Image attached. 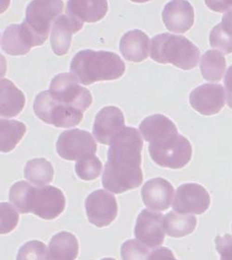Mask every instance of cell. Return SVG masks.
I'll return each mask as SVG.
<instances>
[{"instance_id":"17","label":"cell","mask_w":232,"mask_h":260,"mask_svg":"<svg viewBox=\"0 0 232 260\" xmlns=\"http://www.w3.org/2000/svg\"><path fill=\"white\" fill-rule=\"evenodd\" d=\"M141 197L148 208L154 211H165L172 204L174 187L167 179H151L142 187Z\"/></svg>"},{"instance_id":"32","label":"cell","mask_w":232,"mask_h":260,"mask_svg":"<svg viewBox=\"0 0 232 260\" xmlns=\"http://www.w3.org/2000/svg\"><path fill=\"white\" fill-rule=\"evenodd\" d=\"M47 247L40 241H30L22 245L17 255V260H46Z\"/></svg>"},{"instance_id":"21","label":"cell","mask_w":232,"mask_h":260,"mask_svg":"<svg viewBox=\"0 0 232 260\" xmlns=\"http://www.w3.org/2000/svg\"><path fill=\"white\" fill-rule=\"evenodd\" d=\"M67 11L81 22H97L107 14L108 2L106 0H70L67 2Z\"/></svg>"},{"instance_id":"12","label":"cell","mask_w":232,"mask_h":260,"mask_svg":"<svg viewBox=\"0 0 232 260\" xmlns=\"http://www.w3.org/2000/svg\"><path fill=\"white\" fill-rule=\"evenodd\" d=\"M125 128L124 116L121 109L106 106L98 111L94 125L93 134L103 145H111Z\"/></svg>"},{"instance_id":"9","label":"cell","mask_w":232,"mask_h":260,"mask_svg":"<svg viewBox=\"0 0 232 260\" xmlns=\"http://www.w3.org/2000/svg\"><path fill=\"white\" fill-rule=\"evenodd\" d=\"M57 152L67 161H79L83 158L95 155L97 143L93 136L86 130L76 129L63 131L56 143Z\"/></svg>"},{"instance_id":"37","label":"cell","mask_w":232,"mask_h":260,"mask_svg":"<svg viewBox=\"0 0 232 260\" xmlns=\"http://www.w3.org/2000/svg\"><path fill=\"white\" fill-rule=\"evenodd\" d=\"M225 89L227 97V105L232 109V65L227 69V74L225 76Z\"/></svg>"},{"instance_id":"8","label":"cell","mask_w":232,"mask_h":260,"mask_svg":"<svg viewBox=\"0 0 232 260\" xmlns=\"http://www.w3.org/2000/svg\"><path fill=\"white\" fill-rule=\"evenodd\" d=\"M66 199L64 194L56 187H31L28 196V213H32L38 217L51 220L61 215L64 211Z\"/></svg>"},{"instance_id":"14","label":"cell","mask_w":232,"mask_h":260,"mask_svg":"<svg viewBox=\"0 0 232 260\" xmlns=\"http://www.w3.org/2000/svg\"><path fill=\"white\" fill-rule=\"evenodd\" d=\"M164 228L162 214L144 209L137 218L136 238L150 248H156L164 241Z\"/></svg>"},{"instance_id":"38","label":"cell","mask_w":232,"mask_h":260,"mask_svg":"<svg viewBox=\"0 0 232 260\" xmlns=\"http://www.w3.org/2000/svg\"><path fill=\"white\" fill-rule=\"evenodd\" d=\"M222 27L232 36V7H230L227 12L222 17Z\"/></svg>"},{"instance_id":"6","label":"cell","mask_w":232,"mask_h":260,"mask_svg":"<svg viewBox=\"0 0 232 260\" xmlns=\"http://www.w3.org/2000/svg\"><path fill=\"white\" fill-rule=\"evenodd\" d=\"M149 152L152 161L162 168L181 169L192 156V147L184 136H175L168 141L150 144Z\"/></svg>"},{"instance_id":"10","label":"cell","mask_w":232,"mask_h":260,"mask_svg":"<svg viewBox=\"0 0 232 260\" xmlns=\"http://www.w3.org/2000/svg\"><path fill=\"white\" fill-rule=\"evenodd\" d=\"M87 219L97 228L107 227L118 215V205L114 195L97 190L88 195L85 202Z\"/></svg>"},{"instance_id":"34","label":"cell","mask_w":232,"mask_h":260,"mask_svg":"<svg viewBox=\"0 0 232 260\" xmlns=\"http://www.w3.org/2000/svg\"><path fill=\"white\" fill-rule=\"evenodd\" d=\"M216 249L219 255L220 260H232V236L225 234L224 236H216L215 239Z\"/></svg>"},{"instance_id":"11","label":"cell","mask_w":232,"mask_h":260,"mask_svg":"<svg viewBox=\"0 0 232 260\" xmlns=\"http://www.w3.org/2000/svg\"><path fill=\"white\" fill-rule=\"evenodd\" d=\"M211 197L205 187L197 183H185L177 189L173 203L178 214H204L210 206Z\"/></svg>"},{"instance_id":"26","label":"cell","mask_w":232,"mask_h":260,"mask_svg":"<svg viewBox=\"0 0 232 260\" xmlns=\"http://www.w3.org/2000/svg\"><path fill=\"white\" fill-rule=\"evenodd\" d=\"M54 169L45 158H36L29 160L24 168V177L37 187H44L53 179Z\"/></svg>"},{"instance_id":"4","label":"cell","mask_w":232,"mask_h":260,"mask_svg":"<svg viewBox=\"0 0 232 260\" xmlns=\"http://www.w3.org/2000/svg\"><path fill=\"white\" fill-rule=\"evenodd\" d=\"M63 8L61 0H34L28 4L22 23L32 34L37 47L47 41L51 24L60 16Z\"/></svg>"},{"instance_id":"35","label":"cell","mask_w":232,"mask_h":260,"mask_svg":"<svg viewBox=\"0 0 232 260\" xmlns=\"http://www.w3.org/2000/svg\"><path fill=\"white\" fill-rule=\"evenodd\" d=\"M150 260H177L173 252L168 247H161L152 251L150 255Z\"/></svg>"},{"instance_id":"31","label":"cell","mask_w":232,"mask_h":260,"mask_svg":"<svg viewBox=\"0 0 232 260\" xmlns=\"http://www.w3.org/2000/svg\"><path fill=\"white\" fill-rule=\"evenodd\" d=\"M150 255L149 249L137 240H127L121 246L123 260H150Z\"/></svg>"},{"instance_id":"2","label":"cell","mask_w":232,"mask_h":260,"mask_svg":"<svg viewBox=\"0 0 232 260\" xmlns=\"http://www.w3.org/2000/svg\"><path fill=\"white\" fill-rule=\"evenodd\" d=\"M70 71L81 84L89 86L96 82L118 79L124 74L125 64L114 52L83 49L73 58Z\"/></svg>"},{"instance_id":"25","label":"cell","mask_w":232,"mask_h":260,"mask_svg":"<svg viewBox=\"0 0 232 260\" xmlns=\"http://www.w3.org/2000/svg\"><path fill=\"white\" fill-rule=\"evenodd\" d=\"M227 67V61L220 51L209 49L201 59L200 70L206 81L218 82L221 80Z\"/></svg>"},{"instance_id":"39","label":"cell","mask_w":232,"mask_h":260,"mask_svg":"<svg viewBox=\"0 0 232 260\" xmlns=\"http://www.w3.org/2000/svg\"><path fill=\"white\" fill-rule=\"evenodd\" d=\"M101 260H115L114 258H112V257H105V258H103V259Z\"/></svg>"},{"instance_id":"28","label":"cell","mask_w":232,"mask_h":260,"mask_svg":"<svg viewBox=\"0 0 232 260\" xmlns=\"http://www.w3.org/2000/svg\"><path fill=\"white\" fill-rule=\"evenodd\" d=\"M102 171V161L95 155L83 158L76 164V173L77 177L85 181H90L97 179Z\"/></svg>"},{"instance_id":"30","label":"cell","mask_w":232,"mask_h":260,"mask_svg":"<svg viewBox=\"0 0 232 260\" xmlns=\"http://www.w3.org/2000/svg\"><path fill=\"white\" fill-rule=\"evenodd\" d=\"M209 40L211 47L216 50L225 54L232 53V36L224 30L221 23H218L212 28Z\"/></svg>"},{"instance_id":"15","label":"cell","mask_w":232,"mask_h":260,"mask_svg":"<svg viewBox=\"0 0 232 260\" xmlns=\"http://www.w3.org/2000/svg\"><path fill=\"white\" fill-rule=\"evenodd\" d=\"M162 22L170 32H188L194 23V9L186 0H174L164 6L162 12Z\"/></svg>"},{"instance_id":"36","label":"cell","mask_w":232,"mask_h":260,"mask_svg":"<svg viewBox=\"0 0 232 260\" xmlns=\"http://www.w3.org/2000/svg\"><path fill=\"white\" fill-rule=\"evenodd\" d=\"M205 5L207 6L210 10L217 12L227 11L230 7H232V0L230 1H205Z\"/></svg>"},{"instance_id":"7","label":"cell","mask_w":232,"mask_h":260,"mask_svg":"<svg viewBox=\"0 0 232 260\" xmlns=\"http://www.w3.org/2000/svg\"><path fill=\"white\" fill-rule=\"evenodd\" d=\"M79 80L72 73L55 76L49 85V92L60 103L86 112L91 106V92L79 85Z\"/></svg>"},{"instance_id":"29","label":"cell","mask_w":232,"mask_h":260,"mask_svg":"<svg viewBox=\"0 0 232 260\" xmlns=\"http://www.w3.org/2000/svg\"><path fill=\"white\" fill-rule=\"evenodd\" d=\"M32 185L26 181H18L11 186L9 199L20 213L27 214V201Z\"/></svg>"},{"instance_id":"18","label":"cell","mask_w":232,"mask_h":260,"mask_svg":"<svg viewBox=\"0 0 232 260\" xmlns=\"http://www.w3.org/2000/svg\"><path fill=\"white\" fill-rule=\"evenodd\" d=\"M1 47L8 54L21 56L27 54L37 45L32 34L22 22L6 28L1 38Z\"/></svg>"},{"instance_id":"23","label":"cell","mask_w":232,"mask_h":260,"mask_svg":"<svg viewBox=\"0 0 232 260\" xmlns=\"http://www.w3.org/2000/svg\"><path fill=\"white\" fill-rule=\"evenodd\" d=\"M25 95L10 80H1V116L14 117L24 108Z\"/></svg>"},{"instance_id":"24","label":"cell","mask_w":232,"mask_h":260,"mask_svg":"<svg viewBox=\"0 0 232 260\" xmlns=\"http://www.w3.org/2000/svg\"><path fill=\"white\" fill-rule=\"evenodd\" d=\"M197 218L191 215H182L171 211L163 217V228L168 236L182 238L194 232Z\"/></svg>"},{"instance_id":"13","label":"cell","mask_w":232,"mask_h":260,"mask_svg":"<svg viewBox=\"0 0 232 260\" xmlns=\"http://www.w3.org/2000/svg\"><path fill=\"white\" fill-rule=\"evenodd\" d=\"M226 91L219 84H204L189 94V104L203 115L218 114L225 106Z\"/></svg>"},{"instance_id":"3","label":"cell","mask_w":232,"mask_h":260,"mask_svg":"<svg viewBox=\"0 0 232 260\" xmlns=\"http://www.w3.org/2000/svg\"><path fill=\"white\" fill-rule=\"evenodd\" d=\"M150 55L158 63L191 70L200 60V49L183 36L162 32L151 38Z\"/></svg>"},{"instance_id":"27","label":"cell","mask_w":232,"mask_h":260,"mask_svg":"<svg viewBox=\"0 0 232 260\" xmlns=\"http://www.w3.org/2000/svg\"><path fill=\"white\" fill-rule=\"evenodd\" d=\"M1 151L10 152L22 141L26 133V125L17 120L1 119Z\"/></svg>"},{"instance_id":"19","label":"cell","mask_w":232,"mask_h":260,"mask_svg":"<svg viewBox=\"0 0 232 260\" xmlns=\"http://www.w3.org/2000/svg\"><path fill=\"white\" fill-rule=\"evenodd\" d=\"M141 135L151 144L168 141L178 135L177 125L163 114H152L142 120L140 125Z\"/></svg>"},{"instance_id":"20","label":"cell","mask_w":232,"mask_h":260,"mask_svg":"<svg viewBox=\"0 0 232 260\" xmlns=\"http://www.w3.org/2000/svg\"><path fill=\"white\" fill-rule=\"evenodd\" d=\"M150 39L145 32L139 29L124 34L120 40V51L124 59L133 62H141L149 56Z\"/></svg>"},{"instance_id":"1","label":"cell","mask_w":232,"mask_h":260,"mask_svg":"<svg viewBox=\"0 0 232 260\" xmlns=\"http://www.w3.org/2000/svg\"><path fill=\"white\" fill-rule=\"evenodd\" d=\"M142 148L141 133L134 127L125 126L109 148L102 180L106 190L121 194L141 186L143 181Z\"/></svg>"},{"instance_id":"33","label":"cell","mask_w":232,"mask_h":260,"mask_svg":"<svg viewBox=\"0 0 232 260\" xmlns=\"http://www.w3.org/2000/svg\"><path fill=\"white\" fill-rule=\"evenodd\" d=\"M19 214L8 203H1V233H10L17 227Z\"/></svg>"},{"instance_id":"5","label":"cell","mask_w":232,"mask_h":260,"mask_svg":"<svg viewBox=\"0 0 232 260\" xmlns=\"http://www.w3.org/2000/svg\"><path fill=\"white\" fill-rule=\"evenodd\" d=\"M34 112L41 121L61 128L76 126L83 119V112L60 103L49 90L42 91L36 97Z\"/></svg>"},{"instance_id":"22","label":"cell","mask_w":232,"mask_h":260,"mask_svg":"<svg viewBox=\"0 0 232 260\" xmlns=\"http://www.w3.org/2000/svg\"><path fill=\"white\" fill-rule=\"evenodd\" d=\"M79 244L76 235L68 232L55 234L49 244L47 260H76Z\"/></svg>"},{"instance_id":"16","label":"cell","mask_w":232,"mask_h":260,"mask_svg":"<svg viewBox=\"0 0 232 260\" xmlns=\"http://www.w3.org/2000/svg\"><path fill=\"white\" fill-rule=\"evenodd\" d=\"M84 23L76 17L64 14L55 21L50 35L51 49L57 56L67 54L70 49L72 36L79 32Z\"/></svg>"}]
</instances>
